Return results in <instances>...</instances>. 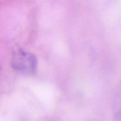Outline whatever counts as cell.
<instances>
[{
  "mask_svg": "<svg viewBox=\"0 0 121 121\" xmlns=\"http://www.w3.org/2000/svg\"><path fill=\"white\" fill-rule=\"evenodd\" d=\"M115 115L118 118H121V93L115 104Z\"/></svg>",
  "mask_w": 121,
  "mask_h": 121,
  "instance_id": "7a4b0ae2",
  "label": "cell"
},
{
  "mask_svg": "<svg viewBox=\"0 0 121 121\" xmlns=\"http://www.w3.org/2000/svg\"><path fill=\"white\" fill-rule=\"evenodd\" d=\"M11 65L13 69L19 73L33 74L36 72L37 60L34 54L20 50L13 55Z\"/></svg>",
  "mask_w": 121,
  "mask_h": 121,
  "instance_id": "6da1fadb",
  "label": "cell"
}]
</instances>
